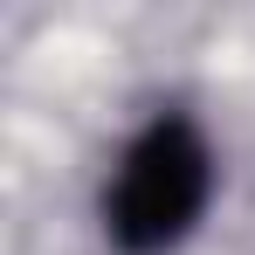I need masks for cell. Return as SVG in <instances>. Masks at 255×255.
<instances>
[{"instance_id":"obj_1","label":"cell","mask_w":255,"mask_h":255,"mask_svg":"<svg viewBox=\"0 0 255 255\" xmlns=\"http://www.w3.org/2000/svg\"><path fill=\"white\" fill-rule=\"evenodd\" d=\"M207 186H214V159L200 145V131L186 118H159L125 152V166L111 179L104 228H111V242L125 255H159L200 221Z\"/></svg>"}]
</instances>
